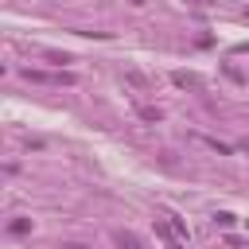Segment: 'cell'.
I'll return each mask as SVG.
<instances>
[{"instance_id":"1","label":"cell","mask_w":249,"mask_h":249,"mask_svg":"<svg viewBox=\"0 0 249 249\" xmlns=\"http://www.w3.org/2000/svg\"><path fill=\"white\" fill-rule=\"evenodd\" d=\"M27 82H47V86H74V74H43V70H23Z\"/></svg>"},{"instance_id":"2","label":"cell","mask_w":249,"mask_h":249,"mask_svg":"<svg viewBox=\"0 0 249 249\" xmlns=\"http://www.w3.org/2000/svg\"><path fill=\"white\" fill-rule=\"evenodd\" d=\"M163 222L175 230V237H179V241H187V222H183L179 214H171V210H167V214H163Z\"/></svg>"},{"instance_id":"3","label":"cell","mask_w":249,"mask_h":249,"mask_svg":"<svg viewBox=\"0 0 249 249\" xmlns=\"http://www.w3.org/2000/svg\"><path fill=\"white\" fill-rule=\"evenodd\" d=\"M136 117H140V121H148V124H160V117H163V113H160L156 105H140V109H136Z\"/></svg>"},{"instance_id":"4","label":"cell","mask_w":249,"mask_h":249,"mask_svg":"<svg viewBox=\"0 0 249 249\" xmlns=\"http://www.w3.org/2000/svg\"><path fill=\"white\" fill-rule=\"evenodd\" d=\"M27 230H31V218H12V222H8V233H12V237H23Z\"/></svg>"},{"instance_id":"5","label":"cell","mask_w":249,"mask_h":249,"mask_svg":"<svg viewBox=\"0 0 249 249\" xmlns=\"http://www.w3.org/2000/svg\"><path fill=\"white\" fill-rule=\"evenodd\" d=\"M117 245H121V249H144L136 233H121V237H117Z\"/></svg>"},{"instance_id":"6","label":"cell","mask_w":249,"mask_h":249,"mask_svg":"<svg viewBox=\"0 0 249 249\" xmlns=\"http://www.w3.org/2000/svg\"><path fill=\"white\" fill-rule=\"evenodd\" d=\"M124 82H128V86H136V89H148L144 74H136V70H128V74H124Z\"/></svg>"},{"instance_id":"7","label":"cell","mask_w":249,"mask_h":249,"mask_svg":"<svg viewBox=\"0 0 249 249\" xmlns=\"http://www.w3.org/2000/svg\"><path fill=\"white\" fill-rule=\"evenodd\" d=\"M175 86H198V78H195V74H183V70H179V74H175Z\"/></svg>"},{"instance_id":"8","label":"cell","mask_w":249,"mask_h":249,"mask_svg":"<svg viewBox=\"0 0 249 249\" xmlns=\"http://www.w3.org/2000/svg\"><path fill=\"white\" fill-rule=\"evenodd\" d=\"M214 226H233V214H226V210H222V214H214Z\"/></svg>"},{"instance_id":"9","label":"cell","mask_w":249,"mask_h":249,"mask_svg":"<svg viewBox=\"0 0 249 249\" xmlns=\"http://www.w3.org/2000/svg\"><path fill=\"white\" fill-rule=\"evenodd\" d=\"M195 4H214V0H195Z\"/></svg>"},{"instance_id":"10","label":"cell","mask_w":249,"mask_h":249,"mask_svg":"<svg viewBox=\"0 0 249 249\" xmlns=\"http://www.w3.org/2000/svg\"><path fill=\"white\" fill-rule=\"evenodd\" d=\"M241 148H245V152H249V140H241Z\"/></svg>"}]
</instances>
